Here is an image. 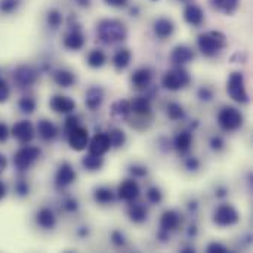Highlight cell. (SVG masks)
I'll list each match as a JSON object with an SVG mask.
<instances>
[{"mask_svg":"<svg viewBox=\"0 0 253 253\" xmlns=\"http://www.w3.org/2000/svg\"><path fill=\"white\" fill-rule=\"evenodd\" d=\"M13 191H15V194H16L19 199H25V197H28V196H30L31 185H30V182H28L25 178H22V176H21L19 179H16V181H15Z\"/></svg>","mask_w":253,"mask_h":253,"instance_id":"38","label":"cell"},{"mask_svg":"<svg viewBox=\"0 0 253 253\" xmlns=\"http://www.w3.org/2000/svg\"><path fill=\"white\" fill-rule=\"evenodd\" d=\"M117 199L125 202V203H132L139 199L141 196V188L139 184L132 178V179H125L119 187H117Z\"/></svg>","mask_w":253,"mask_h":253,"instance_id":"12","label":"cell"},{"mask_svg":"<svg viewBox=\"0 0 253 253\" xmlns=\"http://www.w3.org/2000/svg\"><path fill=\"white\" fill-rule=\"evenodd\" d=\"M209 145H211V150H212V151H215V153H221V151L225 148V141H224V138H222V136L215 135V136H212V138H211Z\"/></svg>","mask_w":253,"mask_h":253,"instance_id":"47","label":"cell"},{"mask_svg":"<svg viewBox=\"0 0 253 253\" xmlns=\"http://www.w3.org/2000/svg\"><path fill=\"white\" fill-rule=\"evenodd\" d=\"M130 110L133 114L139 116V117H148L151 114V99H148L147 96H136L132 102H130Z\"/></svg>","mask_w":253,"mask_h":253,"instance_id":"28","label":"cell"},{"mask_svg":"<svg viewBox=\"0 0 253 253\" xmlns=\"http://www.w3.org/2000/svg\"><path fill=\"white\" fill-rule=\"evenodd\" d=\"M49 107L58 114H71L76 111V101L67 95H53L49 101Z\"/></svg>","mask_w":253,"mask_h":253,"instance_id":"16","label":"cell"},{"mask_svg":"<svg viewBox=\"0 0 253 253\" xmlns=\"http://www.w3.org/2000/svg\"><path fill=\"white\" fill-rule=\"evenodd\" d=\"M62 43H64V46H65L68 50L77 52V50L83 49V46H84V34H83V31H82V28H80L79 24H74V25H73V24L70 22V30H68V33L64 36Z\"/></svg>","mask_w":253,"mask_h":253,"instance_id":"13","label":"cell"},{"mask_svg":"<svg viewBox=\"0 0 253 253\" xmlns=\"http://www.w3.org/2000/svg\"><path fill=\"white\" fill-rule=\"evenodd\" d=\"M151 1H159V0H151Z\"/></svg>","mask_w":253,"mask_h":253,"instance_id":"64","label":"cell"},{"mask_svg":"<svg viewBox=\"0 0 253 253\" xmlns=\"http://www.w3.org/2000/svg\"><path fill=\"white\" fill-rule=\"evenodd\" d=\"M130 83H132V86L135 89L147 90L153 83V71H151V68H148V67L136 68L130 76Z\"/></svg>","mask_w":253,"mask_h":253,"instance_id":"17","label":"cell"},{"mask_svg":"<svg viewBox=\"0 0 253 253\" xmlns=\"http://www.w3.org/2000/svg\"><path fill=\"white\" fill-rule=\"evenodd\" d=\"M77 125H80V117H79V116H76L74 113L67 114V119H65V122H64V130H65V135H67L73 127H76Z\"/></svg>","mask_w":253,"mask_h":253,"instance_id":"46","label":"cell"},{"mask_svg":"<svg viewBox=\"0 0 253 253\" xmlns=\"http://www.w3.org/2000/svg\"><path fill=\"white\" fill-rule=\"evenodd\" d=\"M127 216H129V221L133 224H138V225L144 224L148 219V209L144 203H138V200H135L129 203Z\"/></svg>","mask_w":253,"mask_h":253,"instance_id":"25","label":"cell"},{"mask_svg":"<svg viewBox=\"0 0 253 253\" xmlns=\"http://www.w3.org/2000/svg\"><path fill=\"white\" fill-rule=\"evenodd\" d=\"M127 170H129V173L133 176V179H136V178H145V176L148 175V169H147V166L139 165V163H133V165H130V166L127 168Z\"/></svg>","mask_w":253,"mask_h":253,"instance_id":"42","label":"cell"},{"mask_svg":"<svg viewBox=\"0 0 253 253\" xmlns=\"http://www.w3.org/2000/svg\"><path fill=\"white\" fill-rule=\"evenodd\" d=\"M132 110H130V101L127 99H117L110 107V114L117 122H125L129 119Z\"/></svg>","mask_w":253,"mask_h":253,"instance_id":"24","label":"cell"},{"mask_svg":"<svg viewBox=\"0 0 253 253\" xmlns=\"http://www.w3.org/2000/svg\"><path fill=\"white\" fill-rule=\"evenodd\" d=\"M227 46V36L221 31H206L197 37V47L206 58H213L219 55Z\"/></svg>","mask_w":253,"mask_h":253,"instance_id":"2","label":"cell"},{"mask_svg":"<svg viewBox=\"0 0 253 253\" xmlns=\"http://www.w3.org/2000/svg\"><path fill=\"white\" fill-rule=\"evenodd\" d=\"M36 133L39 135V138L43 141V142H52L58 138L59 135V130L56 127L55 123H52L50 120L47 119H40L37 122V126H36Z\"/></svg>","mask_w":253,"mask_h":253,"instance_id":"19","label":"cell"},{"mask_svg":"<svg viewBox=\"0 0 253 253\" xmlns=\"http://www.w3.org/2000/svg\"><path fill=\"white\" fill-rule=\"evenodd\" d=\"M93 200L96 205L101 206H107L111 205L116 200V193L110 188V187H98L93 190Z\"/></svg>","mask_w":253,"mask_h":253,"instance_id":"29","label":"cell"},{"mask_svg":"<svg viewBox=\"0 0 253 253\" xmlns=\"http://www.w3.org/2000/svg\"><path fill=\"white\" fill-rule=\"evenodd\" d=\"M182 224V215L175 209H168L160 216V230H165L168 233L176 231Z\"/></svg>","mask_w":253,"mask_h":253,"instance_id":"18","label":"cell"},{"mask_svg":"<svg viewBox=\"0 0 253 253\" xmlns=\"http://www.w3.org/2000/svg\"><path fill=\"white\" fill-rule=\"evenodd\" d=\"M6 169H7V159H6V156L0 151V175H1Z\"/></svg>","mask_w":253,"mask_h":253,"instance_id":"55","label":"cell"},{"mask_svg":"<svg viewBox=\"0 0 253 253\" xmlns=\"http://www.w3.org/2000/svg\"><path fill=\"white\" fill-rule=\"evenodd\" d=\"M181 252L182 253H194L196 252V249H194L193 246H185V248H182V249H181Z\"/></svg>","mask_w":253,"mask_h":253,"instance_id":"61","label":"cell"},{"mask_svg":"<svg viewBox=\"0 0 253 253\" xmlns=\"http://www.w3.org/2000/svg\"><path fill=\"white\" fill-rule=\"evenodd\" d=\"M77 179V172L76 169L71 166V163L68 162H62L55 173V185L59 190H64L67 187H70L71 184H74Z\"/></svg>","mask_w":253,"mask_h":253,"instance_id":"11","label":"cell"},{"mask_svg":"<svg viewBox=\"0 0 253 253\" xmlns=\"http://www.w3.org/2000/svg\"><path fill=\"white\" fill-rule=\"evenodd\" d=\"M9 136H10V129L7 127L6 123L0 122V144L6 142L9 139Z\"/></svg>","mask_w":253,"mask_h":253,"instance_id":"50","label":"cell"},{"mask_svg":"<svg viewBox=\"0 0 253 253\" xmlns=\"http://www.w3.org/2000/svg\"><path fill=\"white\" fill-rule=\"evenodd\" d=\"M173 31H175V24L168 18H159L154 22V34L160 40H165V39L170 37L173 34Z\"/></svg>","mask_w":253,"mask_h":253,"instance_id":"27","label":"cell"},{"mask_svg":"<svg viewBox=\"0 0 253 253\" xmlns=\"http://www.w3.org/2000/svg\"><path fill=\"white\" fill-rule=\"evenodd\" d=\"M6 196H7V187H6V184L0 179V202H1Z\"/></svg>","mask_w":253,"mask_h":253,"instance_id":"58","label":"cell"},{"mask_svg":"<svg viewBox=\"0 0 253 253\" xmlns=\"http://www.w3.org/2000/svg\"><path fill=\"white\" fill-rule=\"evenodd\" d=\"M89 234H90V230H89L87 227H80V228L77 230V236H79L80 239H86V237H89Z\"/></svg>","mask_w":253,"mask_h":253,"instance_id":"56","label":"cell"},{"mask_svg":"<svg viewBox=\"0 0 253 253\" xmlns=\"http://www.w3.org/2000/svg\"><path fill=\"white\" fill-rule=\"evenodd\" d=\"M193 141H194V136H193V132L191 130H182L179 133H176V136L173 138L172 141V148H175L179 154H187L191 147H193Z\"/></svg>","mask_w":253,"mask_h":253,"instance_id":"23","label":"cell"},{"mask_svg":"<svg viewBox=\"0 0 253 253\" xmlns=\"http://www.w3.org/2000/svg\"><path fill=\"white\" fill-rule=\"evenodd\" d=\"M110 239H111V243H113L116 248H125V246L127 245L126 236H125L120 230H114V231H111Z\"/></svg>","mask_w":253,"mask_h":253,"instance_id":"45","label":"cell"},{"mask_svg":"<svg viewBox=\"0 0 253 253\" xmlns=\"http://www.w3.org/2000/svg\"><path fill=\"white\" fill-rule=\"evenodd\" d=\"M197 209H199V202L197 200H190L188 202V211L193 212V213H196Z\"/></svg>","mask_w":253,"mask_h":253,"instance_id":"59","label":"cell"},{"mask_svg":"<svg viewBox=\"0 0 253 253\" xmlns=\"http://www.w3.org/2000/svg\"><path fill=\"white\" fill-rule=\"evenodd\" d=\"M196 58L194 50L187 46V44H178L172 49L170 55H169V61L172 62L173 67H184L188 62H191Z\"/></svg>","mask_w":253,"mask_h":253,"instance_id":"14","label":"cell"},{"mask_svg":"<svg viewBox=\"0 0 253 253\" xmlns=\"http://www.w3.org/2000/svg\"><path fill=\"white\" fill-rule=\"evenodd\" d=\"M215 96V92L211 86H200L197 89V98L202 101V102H211Z\"/></svg>","mask_w":253,"mask_h":253,"instance_id":"43","label":"cell"},{"mask_svg":"<svg viewBox=\"0 0 253 253\" xmlns=\"http://www.w3.org/2000/svg\"><path fill=\"white\" fill-rule=\"evenodd\" d=\"M197 233H199L197 225H196V224H191V225L188 227V231H187L188 237H196V236H197Z\"/></svg>","mask_w":253,"mask_h":253,"instance_id":"57","label":"cell"},{"mask_svg":"<svg viewBox=\"0 0 253 253\" xmlns=\"http://www.w3.org/2000/svg\"><path fill=\"white\" fill-rule=\"evenodd\" d=\"M108 6H111V7H125L126 4H127V1L129 0H104Z\"/></svg>","mask_w":253,"mask_h":253,"instance_id":"53","label":"cell"},{"mask_svg":"<svg viewBox=\"0 0 253 253\" xmlns=\"http://www.w3.org/2000/svg\"><path fill=\"white\" fill-rule=\"evenodd\" d=\"M179 1H188V0H179Z\"/></svg>","mask_w":253,"mask_h":253,"instance_id":"63","label":"cell"},{"mask_svg":"<svg viewBox=\"0 0 253 253\" xmlns=\"http://www.w3.org/2000/svg\"><path fill=\"white\" fill-rule=\"evenodd\" d=\"M76 3H77L80 7H89V6H90V0H76Z\"/></svg>","mask_w":253,"mask_h":253,"instance_id":"60","label":"cell"},{"mask_svg":"<svg viewBox=\"0 0 253 253\" xmlns=\"http://www.w3.org/2000/svg\"><path fill=\"white\" fill-rule=\"evenodd\" d=\"M227 196H228V188L225 185L216 187V190H215V197L216 199H225Z\"/></svg>","mask_w":253,"mask_h":253,"instance_id":"52","label":"cell"},{"mask_svg":"<svg viewBox=\"0 0 253 253\" xmlns=\"http://www.w3.org/2000/svg\"><path fill=\"white\" fill-rule=\"evenodd\" d=\"M157 239H159L162 243H166V242H169V239H170V233H168V231H165V230H159Z\"/></svg>","mask_w":253,"mask_h":253,"instance_id":"54","label":"cell"},{"mask_svg":"<svg viewBox=\"0 0 253 253\" xmlns=\"http://www.w3.org/2000/svg\"><path fill=\"white\" fill-rule=\"evenodd\" d=\"M184 19L193 27H202V24L205 22V12L199 4L188 3L184 9Z\"/></svg>","mask_w":253,"mask_h":253,"instance_id":"22","label":"cell"},{"mask_svg":"<svg viewBox=\"0 0 253 253\" xmlns=\"http://www.w3.org/2000/svg\"><path fill=\"white\" fill-rule=\"evenodd\" d=\"M206 252L208 253H228L230 252V249H228L227 246L221 245V243H216V242H213V243H209V245H208V248H206Z\"/></svg>","mask_w":253,"mask_h":253,"instance_id":"49","label":"cell"},{"mask_svg":"<svg viewBox=\"0 0 253 253\" xmlns=\"http://www.w3.org/2000/svg\"><path fill=\"white\" fill-rule=\"evenodd\" d=\"M212 222L216 227L221 228H228V227H234L240 222V213L239 211L230 205V203H222L219 205L212 215Z\"/></svg>","mask_w":253,"mask_h":253,"instance_id":"8","label":"cell"},{"mask_svg":"<svg viewBox=\"0 0 253 253\" xmlns=\"http://www.w3.org/2000/svg\"><path fill=\"white\" fill-rule=\"evenodd\" d=\"M10 136L18 144L27 145L36 138V127L30 120H19L10 127Z\"/></svg>","mask_w":253,"mask_h":253,"instance_id":"9","label":"cell"},{"mask_svg":"<svg viewBox=\"0 0 253 253\" xmlns=\"http://www.w3.org/2000/svg\"><path fill=\"white\" fill-rule=\"evenodd\" d=\"M36 107H37V101L31 95H24L18 101V108L22 114H28V116L33 114L36 111Z\"/></svg>","mask_w":253,"mask_h":253,"instance_id":"35","label":"cell"},{"mask_svg":"<svg viewBox=\"0 0 253 253\" xmlns=\"http://www.w3.org/2000/svg\"><path fill=\"white\" fill-rule=\"evenodd\" d=\"M130 61H132V52L126 47L119 49L113 56V65L117 71L126 70L130 65Z\"/></svg>","mask_w":253,"mask_h":253,"instance_id":"30","label":"cell"},{"mask_svg":"<svg viewBox=\"0 0 253 253\" xmlns=\"http://www.w3.org/2000/svg\"><path fill=\"white\" fill-rule=\"evenodd\" d=\"M52 79L53 82L59 86V87H64V89H68L71 86L76 84V74L67 68H58L52 73Z\"/></svg>","mask_w":253,"mask_h":253,"instance_id":"26","label":"cell"},{"mask_svg":"<svg viewBox=\"0 0 253 253\" xmlns=\"http://www.w3.org/2000/svg\"><path fill=\"white\" fill-rule=\"evenodd\" d=\"M107 135H108V138H110L111 148H116V150H119V148L125 147V144H126V141H127L126 132H125V130H122V129H119V127L111 129Z\"/></svg>","mask_w":253,"mask_h":253,"instance_id":"34","label":"cell"},{"mask_svg":"<svg viewBox=\"0 0 253 253\" xmlns=\"http://www.w3.org/2000/svg\"><path fill=\"white\" fill-rule=\"evenodd\" d=\"M39 77H40V71L37 68H34L33 65H28V64L18 65L12 73L13 83L21 90L33 87L37 83Z\"/></svg>","mask_w":253,"mask_h":253,"instance_id":"7","label":"cell"},{"mask_svg":"<svg viewBox=\"0 0 253 253\" xmlns=\"http://www.w3.org/2000/svg\"><path fill=\"white\" fill-rule=\"evenodd\" d=\"M80 209V203L76 197H65L62 200V211L65 213H76Z\"/></svg>","mask_w":253,"mask_h":253,"instance_id":"41","label":"cell"},{"mask_svg":"<svg viewBox=\"0 0 253 253\" xmlns=\"http://www.w3.org/2000/svg\"><path fill=\"white\" fill-rule=\"evenodd\" d=\"M86 62L90 68H95V70L102 68L107 64V53L102 49H92L87 53Z\"/></svg>","mask_w":253,"mask_h":253,"instance_id":"31","label":"cell"},{"mask_svg":"<svg viewBox=\"0 0 253 253\" xmlns=\"http://www.w3.org/2000/svg\"><path fill=\"white\" fill-rule=\"evenodd\" d=\"M105 98V90L101 86H90L84 93V105L89 111H96L101 108Z\"/></svg>","mask_w":253,"mask_h":253,"instance_id":"20","label":"cell"},{"mask_svg":"<svg viewBox=\"0 0 253 253\" xmlns=\"http://www.w3.org/2000/svg\"><path fill=\"white\" fill-rule=\"evenodd\" d=\"M227 93L228 96L239 104H249L251 98L246 90L245 74L242 71H233L227 80Z\"/></svg>","mask_w":253,"mask_h":253,"instance_id":"5","label":"cell"},{"mask_svg":"<svg viewBox=\"0 0 253 253\" xmlns=\"http://www.w3.org/2000/svg\"><path fill=\"white\" fill-rule=\"evenodd\" d=\"M245 123V117L242 111L236 107L227 105L222 107L218 113V125L225 132H236L239 130Z\"/></svg>","mask_w":253,"mask_h":253,"instance_id":"6","label":"cell"},{"mask_svg":"<svg viewBox=\"0 0 253 253\" xmlns=\"http://www.w3.org/2000/svg\"><path fill=\"white\" fill-rule=\"evenodd\" d=\"M89 139V130L82 125H77L67 133V141L73 151H84L87 148Z\"/></svg>","mask_w":253,"mask_h":253,"instance_id":"10","label":"cell"},{"mask_svg":"<svg viewBox=\"0 0 253 253\" xmlns=\"http://www.w3.org/2000/svg\"><path fill=\"white\" fill-rule=\"evenodd\" d=\"M82 166L87 172H98L104 166V157L95 154H86L84 157H82Z\"/></svg>","mask_w":253,"mask_h":253,"instance_id":"32","label":"cell"},{"mask_svg":"<svg viewBox=\"0 0 253 253\" xmlns=\"http://www.w3.org/2000/svg\"><path fill=\"white\" fill-rule=\"evenodd\" d=\"M138 12H139V9H138V7H136V6H135V7H132V9H130V13H132V15H133V16H138Z\"/></svg>","mask_w":253,"mask_h":253,"instance_id":"62","label":"cell"},{"mask_svg":"<svg viewBox=\"0 0 253 253\" xmlns=\"http://www.w3.org/2000/svg\"><path fill=\"white\" fill-rule=\"evenodd\" d=\"M211 1L213 9L225 15H233L240 6V0H211Z\"/></svg>","mask_w":253,"mask_h":253,"instance_id":"33","label":"cell"},{"mask_svg":"<svg viewBox=\"0 0 253 253\" xmlns=\"http://www.w3.org/2000/svg\"><path fill=\"white\" fill-rule=\"evenodd\" d=\"M157 142H159V147H160V150H162L163 153L170 151V148H172V142L169 141V138H166V136H160Z\"/></svg>","mask_w":253,"mask_h":253,"instance_id":"51","label":"cell"},{"mask_svg":"<svg viewBox=\"0 0 253 253\" xmlns=\"http://www.w3.org/2000/svg\"><path fill=\"white\" fill-rule=\"evenodd\" d=\"M166 114H168V117L170 120L178 122V120H182L185 117V110L178 102H169L168 107H166Z\"/></svg>","mask_w":253,"mask_h":253,"instance_id":"37","label":"cell"},{"mask_svg":"<svg viewBox=\"0 0 253 253\" xmlns=\"http://www.w3.org/2000/svg\"><path fill=\"white\" fill-rule=\"evenodd\" d=\"M184 165H185V169H187L188 172H197V170L200 169V166H202L200 160H199L196 156H188V157L185 159Z\"/></svg>","mask_w":253,"mask_h":253,"instance_id":"48","label":"cell"},{"mask_svg":"<svg viewBox=\"0 0 253 253\" xmlns=\"http://www.w3.org/2000/svg\"><path fill=\"white\" fill-rule=\"evenodd\" d=\"M34 221H36V225L40 227L42 230H53L58 224V219H56V215L55 212L50 209V208H42L36 212V216H34Z\"/></svg>","mask_w":253,"mask_h":253,"instance_id":"21","label":"cell"},{"mask_svg":"<svg viewBox=\"0 0 253 253\" xmlns=\"http://www.w3.org/2000/svg\"><path fill=\"white\" fill-rule=\"evenodd\" d=\"M191 83V76L184 67H173L168 70L162 77V86L170 92L185 89Z\"/></svg>","mask_w":253,"mask_h":253,"instance_id":"4","label":"cell"},{"mask_svg":"<svg viewBox=\"0 0 253 253\" xmlns=\"http://www.w3.org/2000/svg\"><path fill=\"white\" fill-rule=\"evenodd\" d=\"M21 3H22V0H0V13L12 15L19 9Z\"/></svg>","mask_w":253,"mask_h":253,"instance_id":"39","label":"cell"},{"mask_svg":"<svg viewBox=\"0 0 253 253\" xmlns=\"http://www.w3.org/2000/svg\"><path fill=\"white\" fill-rule=\"evenodd\" d=\"M10 98V86L4 77L0 76V104H6Z\"/></svg>","mask_w":253,"mask_h":253,"instance_id":"44","label":"cell"},{"mask_svg":"<svg viewBox=\"0 0 253 253\" xmlns=\"http://www.w3.org/2000/svg\"><path fill=\"white\" fill-rule=\"evenodd\" d=\"M110 150H111V144H110V138H108L107 133L98 132V133H95V136L92 139H89V144H87L89 154L104 157Z\"/></svg>","mask_w":253,"mask_h":253,"instance_id":"15","label":"cell"},{"mask_svg":"<svg viewBox=\"0 0 253 253\" xmlns=\"http://www.w3.org/2000/svg\"><path fill=\"white\" fill-rule=\"evenodd\" d=\"M148 203L151 205H160L163 202V193L159 187H150L145 193Z\"/></svg>","mask_w":253,"mask_h":253,"instance_id":"40","label":"cell"},{"mask_svg":"<svg viewBox=\"0 0 253 253\" xmlns=\"http://www.w3.org/2000/svg\"><path fill=\"white\" fill-rule=\"evenodd\" d=\"M96 34L104 44H116L127 39V28L125 22L114 18L101 19L96 25Z\"/></svg>","mask_w":253,"mask_h":253,"instance_id":"1","label":"cell"},{"mask_svg":"<svg viewBox=\"0 0 253 253\" xmlns=\"http://www.w3.org/2000/svg\"><path fill=\"white\" fill-rule=\"evenodd\" d=\"M42 150L36 145H22L13 154V166L19 173H25L30 170L40 159Z\"/></svg>","mask_w":253,"mask_h":253,"instance_id":"3","label":"cell"},{"mask_svg":"<svg viewBox=\"0 0 253 253\" xmlns=\"http://www.w3.org/2000/svg\"><path fill=\"white\" fill-rule=\"evenodd\" d=\"M62 13L58 9H49L46 13V24L50 30H58L62 25Z\"/></svg>","mask_w":253,"mask_h":253,"instance_id":"36","label":"cell"}]
</instances>
